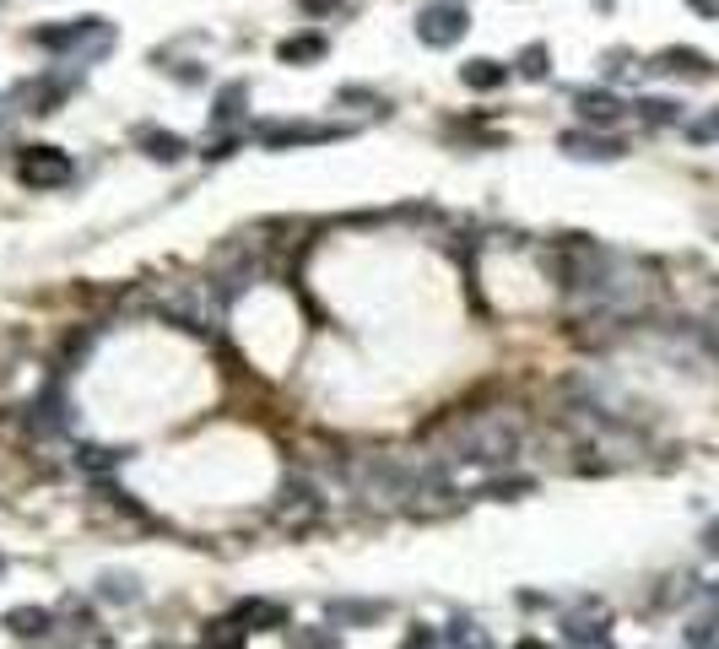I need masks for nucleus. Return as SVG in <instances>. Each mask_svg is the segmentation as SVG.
Here are the masks:
<instances>
[{
  "mask_svg": "<svg viewBox=\"0 0 719 649\" xmlns=\"http://www.w3.org/2000/svg\"><path fill=\"white\" fill-rule=\"evenodd\" d=\"M558 147H563L569 158H578V162H617L622 152H627L617 136H595V131H563V136H558Z\"/></svg>",
  "mask_w": 719,
  "mask_h": 649,
  "instance_id": "obj_8",
  "label": "nucleus"
},
{
  "mask_svg": "<svg viewBox=\"0 0 719 649\" xmlns=\"http://www.w3.org/2000/svg\"><path fill=\"white\" fill-rule=\"evenodd\" d=\"M693 11H704V16H719V0H687Z\"/></svg>",
  "mask_w": 719,
  "mask_h": 649,
  "instance_id": "obj_28",
  "label": "nucleus"
},
{
  "mask_svg": "<svg viewBox=\"0 0 719 649\" xmlns=\"http://www.w3.org/2000/svg\"><path fill=\"white\" fill-rule=\"evenodd\" d=\"M514 649H547V645H536V639H525V645H514Z\"/></svg>",
  "mask_w": 719,
  "mask_h": 649,
  "instance_id": "obj_30",
  "label": "nucleus"
},
{
  "mask_svg": "<svg viewBox=\"0 0 719 649\" xmlns=\"http://www.w3.org/2000/svg\"><path fill=\"white\" fill-rule=\"evenodd\" d=\"M0 5H5V0H0Z\"/></svg>",
  "mask_w": 719,
  "mask_h": 649,
  "instance_id": "obj_31",
  "label": "nucleus"
},
{
  "mask_svg": "<svg viewBox=\"0 0 719 649\" xmlns=\"http://www.w3.org/2000/svg\"><path fill=\"white\" fill-rule=\"evenodd\" d=\"M233 623H239V628H282V623H288V612H282L277 601H239Z\"/></svg>",
  "mask_w": 719,
  "mask_h": 649,
  "instance_id": "obj_18",
  "label": "nucleus"
},
{
  "mask_svg": "<svg viewBox=\"0 0 719 649\" xmlns=\"http://www.w3.org/2000/svg\"><path fill=\"white\" fill-rule=\"evenodd\" d=\"M449 645H454V649H492V639H487V628H482V623H465V617H460V623L449 628Z\"/></svg>",
  "mask_w": 719,
  "mask_h": 649,
  "instance_id": "obj_22",
  "label": "nucleus"
},
{
  "mask_svg": "<svg viewBox=\"0 0 719 649\" xmlns=\"http://www.w3.org/2000/svg\"><path fill=\"white\" fill-rule=\"evenodd\" d=\"M633 109H638V120H649V125H677V120H682V103H677V98H638Z\"/></svg>",
  "mask_w": 719,
  "mask_h": 649,
  "instance_id": "obj_20",
  "label": "nucleus"
},
{
  "mask_svg": "<svg viewBox=\"0 0 719 649\" xmlns=\"http://www.w3.org/2000/svg\"><path fill=\"white\" fill-rule=\"evenodd\" d=\"M509 76H514V71H509L503 60H487V54H482V60H465V65H460V82H465L471 93H498V87H503Z\"/></svg>",
  "mask_w": 719,
  "mask_h": 649,
  "instance_id": "obj_11",
  "label": "nucleus"
},
{
  "mask_svg": "<svg viewBox=\"0 0 719 649\" xmlns=\"http://www.w3.org/2000/svg\"><path fill=\"white\" fill-rule=\"evenodd\" d=\"M574 109H578L584 125H617V120L627 114V103H622L617 93H606V87H578Z\"/></svg>",
  "mask_w": 719,
  "mask_h": 649,
  "instance_id": "obj_9",
  "label": "nucleus"
},
{
  "mask_svg": "<svg viewBox=\"0 0 719 649\" xmlns=\"http://www.w3.org/2000/svg\"><path fill=\"white\" fill-rule=\"evenodd\" d=\"M76 71H44V76H33V82H22L16 87V103H22V114H54L71 93H76Z\"/></svg>",
  "mask_w": 719,
  "mask_h": 649,
  "instance_id": "obj_6",
  "label": "nucleus"
},
{
  "mask_svg": "<svg viewBox=\"0 0 719 649\" xmlns=\"http://www.w3.org/2000/svg\"><path fill=\"white\" fill-rule=\"evenodd\" d=\"M704 552H709V558H719V525L709 530V536H704Z\"/></svg>",
  "mask_w": 719,
  "mask_h": 649,
  "instance_id": "obj_29",
  "label": "nucleus"
},
{
  "mask_svg": "<svg viewBox=\"0 0 719 649\" xmlns=\"http://www.w3.org/2000/svg\"><path fill=\"white\" fill-rule=\"evenodd\" d=\"M319 514H325V498H319L308 482H288L282 492H277V525H288V530H308Z\"/></svg>",
  "mask_w": 719,
  "mask_h": 649,
  "instance_id": "obj_7",
  "label": "nucleus"
},
{
  "mask_svg": "<svg viewBox=\"0 0 719 649\" xmlns=\"http://www.w3.org/2000/svg\"><path fill=\"white\" fill-rule=\"evenodd\" d=\"M465 27H471V5L465 0H428L417 11V38L428 49H454L465 38Z\"/></svg>",
  "mask_w": 719,
  "mask_h": 649,
  "instance_id": "obj_3",
  "label": "nucleus"
},
{
  "mask_svg": "<svg viewBox=\"0 0 719 649\" xmlns=\"http://www.w3.org/2000/svg\"><path fill=\"white\" fill-rule=\"evenodd\" d=\"M715 649H719V645H715Z\"/></svg>",
  "mask_w": 719,
  "mask_h": 649,
  "instance_id": "obj_32",
  "label": "nucleus"
},
{
  "mask_svg": "<svg viewBox=\"0 0 719 649\" xmlns=\"http://www.w3.org/2000/svg\"><path fill=\"white\" fill-rule=\"evenodd\" d=\"M5 628H11L16 639H44V634L54 628V612H49V607H11V612H5Z\"/></svg>",
  "mask_w": 719,
  "mask_h": 649,
  "instance_id": "obj_16",
  "label": "nucleus"
},
{
  "mask_svg": "<svg viewBox=\"0 0 719 649\" xmlns=\"http://www.w3.org/2000/svg\"><path fill=\"white\" fill-rule=\"evenodd\" d=\"M649 71H666V76H687V82H709L715 76V60L698 54V49H660Z\"/></svg>",
  "mask_w": 719,
  "mask_h": 649,
  "instance_id": "obj_10",
  "label": "nucleus"
},
{
  "mask_svg": "<svg viewBox=\"0 0 719 649\" xmlns=\"http://www.w3.org/2000/svg\"><path fill=\"white\" fill-rule=\"evenodd\" d=\"M200 649H244V628H239V623H211L206 639H200Z\"/></svg>",
  "mask_w": 719,
  "mask_h": 649,
  "instance_id": "obj_23",
  "label": "nucleus"
},
{
  "mask_svg": "<svg viewBox=\"0 0 719 649\" xmlns=\"http://www.w3.org/2000/svg\"><path fill=\"white\" fill-rule=\"evenodd\" d=\"M297 11H303L308 22H325L330 11H341V0H297Z\"/></svg>",
  "mask_w": 719,
  "mask_h": 649,
  "instance_id": "obj_26",
  "label": "nucleus"
},
{
  "mask_svg": "<svg viewBox=\"0 0 719 649\" xmlns=\"http://www.w3.org/2000/svg\"><path fill=\"white\" fill-rule=\"evenodd\" d=\"M292 645L297 649H336V634H330V628H297Z\"/></svg>",
  "mask_w": 719,
  "mask_h": 649,
  "instance_id": "obj_24",
  "label": "nucleus"
},
{
  "mask_svg": "<svg viewBox=\"0 0 719 649\" xmlns=\"http://www.w3.org/2000/svg\"><path fill=\"white\" fill-rule=\"evenodd\" d=\"M600 65H606V76H627V71H633V54H627V49H606Z\"/></svg>",
  "mask_w": 719,
  "mask_h": 649,
  "instance_id": "obj_25",
  "label": "nucleus"
},
{
  "mask_svg": "<svg viewBox=\"0 0 719 649\" xmlns=\"http://www.w3.org/2000/svg\"><path fill=\"white\" fill-rule=\"evenodd\" d=\"M547 60H552V54H547V44H525V49H520V60H514V71H520L525 82H547Z\"/></svg>",
  "mask_w": 719,
  "mask_h": 649,
  "instance_id": "obj_21",
  "label": "nucleus"
},
{
  "mask_svg": "<svg viewBox=\"0 0 719 649\" xmlns=\"http://www.w3.org/2000/svg\"><path fill=\"white\" fill-rule=\"evenodd\" d=\"M330 54V44H325V33H292L277 44V60L282 65H314V60H325Z\"/></svg>",
  "mask_w": 719,
  "mask_h": 649,
  "instance_id": "obj_13",
  "label": "nucleus"
},
{
  "mask_svg": "<svg viewBox=\"0 0 719 649\" xmlns=\"http://www.w3.org/2000/svg\"><path fill=\"white\" fill-rule=\"evenodd\" d=\"M136 147H142L151 162H179L190 152V142L184 136H173V131H157V125H142L136 131Z\"/></svg>",
  "mask_w": 719,
  "mask_h": 649,
  "instance_id": "obj_14",
  "label": "nucleus"
},
{
  "mask_svg": "<svg viewBox=\"0 0 719 649\" xmlns=\"http://www.w3.org/2000/svg\"><path fill=\"white\" fill-rule=\"evenodd\" d=\"M687 136L693 142H719V109L709 114V120H698V125H687Z\"/></svg>",
  "mask_w": 719,
  "mask_h": 649,
  "instance_id": "obj_27",
  "label": "nucleus"
},
{
  "mask_svg": "<svg viewBox=\"0 0 719 649\" xmlns=\"http://www.w3.org/2000/svg\"><path fill=\"white\" fill-rule=\"evenodd\" d=\"M244 103H249V82H228L217 98H211V131H228L244 120Z\"/></svg>",
  "mask_w": 719,
  "mask_h": 649,
  "instance_id": "obj_12",
  "label": "nucleus"
},
{
  "mask_svg": "<svg viewBox=\"0 0 719 649\" xmlns=\"http://www.w3.org/2000/svg\"><path fill=\"white\" fill-rule=\"evenodd\" d=\"M525 444V428L514 412H476L465 423H454V433L443 439V466H509Z\"/></svg>",
  "mask_w": 719,
  "mask_h": 649,
  "instance_id": "obj_1",
  "label": "nucleus"
},
{
  "mask_svg": "<svg viewBox=\"0 0 719 649\" xmlns=\"http://www.w3.org/2000/svg\"><path fill=\"white\" fill-rule=\"evenodd\" d=\"M336 136H346V131H341V125H303V120H266V125H255V142H260L266 152L319 147V142H336Z\"/></svg>",
  "mask_w": 719,
  "mask_h": 649,
  "instance_id": "obj_5",
  "label": "nucleus"
},
{
  "mask_svg": "<svg viewBox=\"0 0 719 649\" xmlns=\"http://www.w3.org/2000/svg\"><path fill=\"white\" fill-rule=\"evenodd\" d=\"M27 44L60 54L65 65H98V60L114 49V27H109L103 16H71V22H60V27H33Z\"/></svg>",
  "mask_w": 719,
  "mask_h": 649,
  "instance_id": "obj_2",
  "label": "nucleus"
},
{
  "mask_svg": "<svg viewBox=\"0 0 719 649\" xmlns=\"http://www.w3.org/2000/svg\"><path fill=\"white\" fill-rule=\"evenodd\" d=\"M98 596L114 601V607H136L142 601V585H136V574H103L98 579Z\"/></svg>",
  "mask_w": 719,
  "mask_h": 649,
  "instance_id": "obj_19",
  "label": "nucleus"
},
{
  "mask_svg": "<svg viewBox=\"0 0 719 649\" xmlns=\"http://www.w3.org/2000/svg\"><path fill=\"white\" fill-rule=\"evenodd\" d=\"M65 423H71V417H65V395H60V390L38 395L33 412H27V428H33V433H60Z\"/></svg>",
  "mask_w": 719,
  "mask_h": 649,
  "instance_id": "obj_15",
  "label": "nucleus"
},
{
  "mask_svg": "<svg viewBox=\"0 0 719 649\" xmlns=\"http://www.w3.org/2000/svg\"><path fill=\"white\" fill-rule=\"evenodd\" d=\"M16 179L27 189H65L76 179V162H71V152H60V147H22Z\"/></svg>",
  "mask_w": 719,
  "mask_h": 649,
  "instance_id": "obj_4",
  "label": "nucleus"
},
{
  "mask_svg": "<svg viewBox=\"0 0 719 649\" xmlns=\"http://www.w3.org/2000/svg\"><path fill=\"white\" fill-rule=\"evenodd\" d=\"M385 612H390L385 601H330V623H341V628H368Z\"/></svg>",
  "mask_w": 719,
  "mask_h": 649,
  "instance_id": "obj_17",
  "label": "nucleus"
}]
</instances>
